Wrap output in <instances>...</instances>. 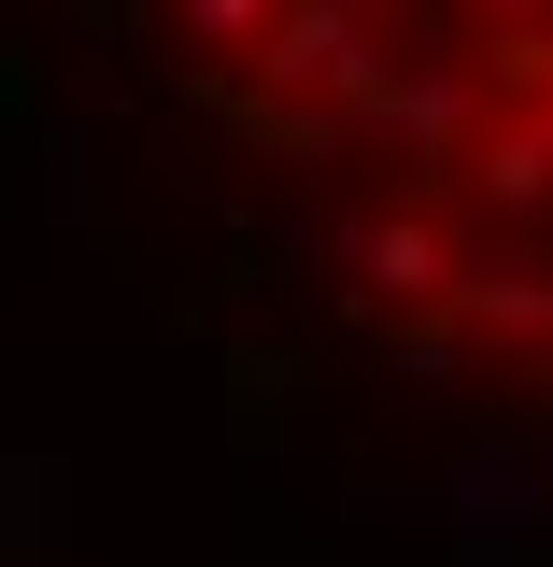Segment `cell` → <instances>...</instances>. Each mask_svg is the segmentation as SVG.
<instances>
[{
	"mask_svg": "<svg viewBox=\"0 0 553 567\" xmlns=\"http://www.w3.org/2000/svg\"><path fill=\"white\" fill-rule=\"evenodd\" d=\"M100 43L369 369L553 425V0H100Z\"/></svg>",
	"mask_w": 553,
	"mask_h": 567,
	"instance_id": "1",
	"label": "cell"
}]
</instances>
